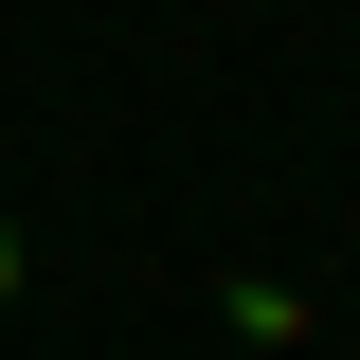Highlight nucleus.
I'll list each match as a JSON object with an SVG mask.
<instances>
[{
    "label": "nucleus",
    "instance_id": "obj_1",
    "mask_svg": "<svg viewBox=\"0 0 360 360\" xmlns=\"http://www.w3.org/2000/svg\"><path fill=\"white\" fill-rule=\"evenodd\" d=\"M0 307H18V234H0Z\"/></svg>",
    "mask_w": 360,
    "mask_h": 360
}]
</instances>
